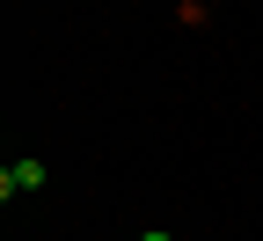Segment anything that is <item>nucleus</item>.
<instances>
[{
  "instance_id": "obj_1",
  "label": "nucleus",
  "mask_w": 263,
  "mask_h": 241,
  "mask_svg": "<svg viewBox=\"0 0 263 241\" xmlns=\"http://www.w3.org/2000/svg\"><path fill=\"white\" fill-rule=\"evenodd\" d=\"M15 190H44V161H15L0 176V197H15Z\"/></svg>"
},
{
  "instance_id": "obj_2",
  "label": "nucleus",
  "mask_w": 263,
  "mask_h": 241,
  "mask_svg": "<svg viewBox=\"0 0 263 241\" xmlns=\"http://www.w3.org/2000/svg\"><path fill=\"white\" fill-rule=\"evenodd\" d=\"M139 241H176V234H161V227H154V234H139Z\"/></svg>"
}]
</instances>
